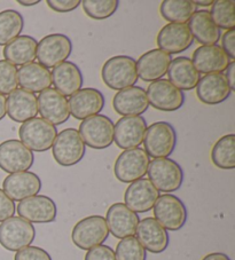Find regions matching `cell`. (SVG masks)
<instances>
[{
    "mask_svg": "<svg viewBox=\"0 0 235 260\" xmlns=\"http://www.w3.org/2000/svg\"><path fill=\"white\" fill-rule=\"evenodd\" d=\"M101 78L105 85L114 91L134 86L139 79L135 60L128 55L110 57L102 66Z\"/></svg>",
    "mask_w": 235,
    "mask_h": 260,
    "instance_id": "obj_1",
    "label": "cell"
},
{
    "mask_svg": "<svg viewBox=\"0 0 235 260\" xmlns=\"http://www.w3.org/2000/svg\"><path fill=\"white\" fill-rule=\"evenodd\" d=\"M177 145V132L168 122H156L147 126L143 139L144 151L149 157L168 158Z\"/></svg>",
    "mask_w": 235,
    "mask_h": 260,
    "instance_id": "obj_2",
    "label": "cell"
},
{
    "mask_svg": "<svg viewBox=\"0 0 235 260\" xmlns=\"http://www.w3.org/2000/svg\"><path fill=\"white\" fill-rule=\"evenodd\" d=\"M147 174L159 191L165 194L177 191L184 182L183 168L171 158H155L148 165Z\"/></svg>",
    "mask_w": 235,
    "mask_h": 260,
    "instance_id": "obj_3",
    "label": "cell"
},
{
    "mask_svg": "<svg viewBox=\"0 0 235 260\" xmlns=\"http://www.w3.org/2000/svg\"><path fill=\"white\" fill-rule=\"evenodd\" d=\"M86 146L76 128H66L57 133L52 146V154L61 167H72L84 158Z\"/></svg>",
    "mask_w": 235,
    "mask_h": 260,
    "instance_id": "obj_4",
    "label": "cell"
},
{
    "mask_svg": "<svg viewBox=\"0 0 235 260\" xmlns=\"http://www.w3.org/2000/svg\"><path fill=\"white\" fill-rule=\"evenodd\" d=\"M19 136L20 141L31 151L44 152L52 148L57 129L42 117H35L21 125Z\"/></svg>",
    "mask_w": 235,
    "mask_h": 260,
    "instance_id": "obj_5",
    "label": "cell"
},
{
    "mask_svg": "<svg viewBox=\"0 0 235 260\" xmlns=\"http://www.w3.org/2000/svg\"><path fill=\"white\" fill-rule=\"evenodd\" d=\"M108 236L107 221L102 216H90L76 223L71 232V240L77 248L89 251L103 244Z\"/></svg>",
    "mask_w": 235,
    "mask_h": 260,
    "instance_id": "obj_6",
    "label": "cell"
},
{
    "mask_svg": "<svg viewBox=\"0 0 235 260\" xmlns=\"http://www.w3.org/2000/svg\"><path fill=\"white\" fill-rule=\"evenodd\" d=\"M35 239V226L23 218L12 217L0 222V245L4 249L17 252L30 246Z\"/></svg>",
    "mask_w": 235,
    "mask_h": 260,
    "instance_id": "obj_7",
    "label": "cell"
},
{
    "mask_svg": "<svg viewBox=\"0 0 235 260\" xmlns=\"http://www.w3.org/2000/svg\"><path fill=\"white\" fill-rule=\"evenodd\" d=\"M115 124L106 115H94L82 120L79 134L85 146L102 150L114 143Z\"/></svg>",
    "mask_w": 235,
    "mask_h": 260,
    "instance_id": "obj_8",
    "label": "cell"
},
{
    "mask_svg": "<svg viewBox=\"0 0 235 260\" xmlns=\"http://www.w3.org/2000/svg\"><path fill=\"white\" fill-rule=\"evenodd\" d=\"M154 219L166 231L177 232L187 221V209L184 202L172 194L160 195L153 208Z\"/></svg>",
    "mask_w": 235,
    "mask_h": 260,
    "instance_id": "obj_9",
    "label": "cell"
},
{
    "mask_svg": "<svg viewBox=\"0 0 235 260\" xmlns=\"http://www.w3.org/2000/svg\"><path fill=\"white\" fill-rule=\"evenodd\" d=\"M149 163L151 157L142 148L124 150L115 162V177L123 183H132L146 176Z\"/></svg>",
    "mask_w": 235,
    "mask_h": 260,
    "instance_id": "obj_10",
    "label": "cell"
},
{
    "mask_svg": "<svg viewBox=\"0 0 235 260\" xmlns=\"http://www.w3.org/2000/svg\"><path fill=\"white\" fill-rule=\"evenodd\" d=\"M72 52V42L63 34H51L45 36L37 46L38 63L45 68H55L68 60Z\"/></svg>",
    "mask_w": 235,
    "mask_h": 260,
    "instance_id": "obj_11",
    "label": "cell"
},
{
    "mask_svg": "<svg viewBox=\"0 0 235 260\" xmlns=\"http://www.w3.org/2000/svg\"><path fill=\"white\" fill-rule=\"evenodd\" d=\"M35 163L34 152L20 140L10 139L0 143V169L7 173L29 171Z\"/></svg>",
    "mask_w": 235,
    "mask_h": 260,
    "instance_id": "obj_12",
    "label": "cell"
},
{
    "mask_svg": "<svg viewBox=\"0 0 235 260\" xmlns=\"http://www.w3.org/2000/svg\"><path fill=\"white\" fill-rule=\"evenodd\" d=\"M148 103L153 108L166 113L179 110L185 103V94L169 79H159L147 87Z\"/></svg>",
    "mask_w": 235,
    "mask_h": 260,
    "instance_id": "obj_13",
    "label": "cell"
},
{
    "mask_svg": "<svg viewBox=\"0 0 235 260\" xmlns=\"http://www.w3.org/2000/svg\"><path fill=\"white\" fill-rule=\"evenodd\" d=\"M19 217L34 223H51L55 221L57 208L55 202L46 195H36L21 201L16 206Z\"/></svg>",
    "mask_w": 235,
    "mask_h": 260,
    "instance_id": "obj_14",
    "label": "cell"
},
{
    "mask_svg": "<svg viewBox=\"0 0 235 260\" xmlns=\"http://www.w3.org/2000/svg\"><path fill=\"white\" fill-rule=\"evenodd\" d=\"M147 123L142 116H124L117 120L114 128V142L121 149L138 148L143 142Z\"/></svg>",
    "mask_w": 235,
    "mask_h": 260,
    "instance_id": "obj_15",
    "label": "cell"
},
{
    "mask_svg": "<svg viewBox=\"0 0 235 260\" xmlns=\"http://www.w3.org/2000/svg\"><path fill=\"white\" fill-rule=\"evenodd\" d=\"M38 113L54 126L65 124L70 117L68 99L55 88H47L37 96Z\"/></svg>",
    "mask_w": 235,
    "mask_h": 260,
    "instance_id": "obj_16",
    "label": "cell"
},
{
    "mask_svg": "<svg viewBox=\"0 0 235 260\" xmlns=\"http://www.w3.org/2000/svg\"><path fill=\"white\" fill-rule=\"evenodd\" d=\"M159 197L160 191L149 179L141 178L126 188L124 204L135 213H146L154 208Z\"/></svg>",
    "mask_w": 235,
    "mask_h": 260,
    "instance_id": "obj_17",
    "label": "cell"
},
{
    "mask_svg": "<svg viewBox=\"0 0 235 260\" xmlns=\"http://www.w3.org/2000/svg\"><path fill=\"white\" fill-rule=\"evenodd\" d=\"M105 219L109 234L120 240L133 236L140 221L138 213L130 210L124 203H114L110 205Z\"/></svg>",
    "mask_w": 235,
    "mask_h": 260,
    "instance_id": "obj_18",
    "label": "cell"
},
{
    "mask_svg": "<svg viewBox=\"0 0 235 260\" xmlns=\"http://www.w3.org/2000/svg\"><path fill=\"white\" fill-rule=\"evenodd\" d=\"M156 43L169 55L179 54L192 46L194 38L186 23H169L160 30Z\"/></svg>",
    "mask_w": 235,
    "mask_h": 260,
    "instance_id": "obj_19",
    "label": "cell"
},
{
    "mask_svg": "<svg viewBox=\"0 0 235 260\" xmlns=\"http://www.w3.org/2000/svg\"><path fill=\"white\" fill-rule=\"evenodd\" d=\"M69 110L74 118L84 120L91 116L99 115L105 107V95L98 88H80L70 96Z\"/></svg>",
    "mask_w": 235,
    "mask_h": 260,
    "instance_id": "obj_20",
    "label": "cell"
},
{
    "mask_svg": "<svg viewBox=\"0 0 235 260\" xmlns=\"http://www.w3.org/2000/svg\"><path fill=\"white\" fill-rule=\"evenodd\" d=\"M42 189V180L30 171L12 173L3 181V190L13 201L21 202L38 195Z\"/></svg>",
    "mask_w": 235,
    "mask_h": 260,
    "instance_id": "obj_21",
    "label": "cell"
},
{
    "mask_svg": "<svg viewBox=\"0 0 235 260\" xmlns=\"http://www.w3.org/2000/svg\"><path fill=\"white\" fill-rule=\"evenodd\" d=\"M135 234L144 250L155 254L164 252L170 243L168 231L152 217L139 221Z\"/></svg>",
    "mask_w": 235,
    "mask_h": 260,
    "instance_id": "obj_22",
    "label": "cell"
},
{
    "mask_svg": "<svg viewBox=\"0 0 235 260\" xmlns=\"http://www.w3.org/2000/svg\"><path fill=\"white\" fill-rule=\"evenodd\" d=\"M192 62L200 74H223L230 63L228 55L218 45L200 46L193 52Z\"/></svg>",
    "mask_w": 235,
    "mask_h": 260,
    "instance_id": "obj_23",
    "label": "cell"
},
{
    "mask_svg": "<svg viewBox=\"0 0 235 260\" xmlns=\"http://www.w3.org/2000/svg\"><path fill=\"white\" fill-rule=\"evenodd\" d=\"M171 55L159 48L151 49L139 57L137 63L138 77L143 82H156L168 74Z\"/></svg>",
    "mask_w": 235,
    "mask_h": 260,
    "instance_id": "obj_24",
    "label": "cell"
},
{
    "mask_svg": "<svg viewBox=\"0 0 235 260\" xmlns=\"http://www.w3.org/2000/svg\"><path fill=\"white\" fill-rule=\"evenodd\" d=\"M195 88L198 100L208 106L225 102L232 93L224 74L205 75L198 80Z\"/></svg>",
    "mask_w": 235,
    "mask_h": 260,
    "instance_id": "obj_25",
    "label": "cell"
},
{
    "mask_svg": "<svg viewBox=\"0 0 235 260\" xmlns=\"http://www.w3.org/2000/svg\"><path fill=\"white\" fill-rule=\"evenodd\" d=\"M7 115L16 123H25L38 114V101L36 94L23 88H16L6 100Z\"/></svg>",
    "mask_w": 235,
    "mask_h": 260,
    "instance_id": "obj_26",
    "label": "cell"
},
{
    "mask_svg": "<svg viewBox=\"0 0 235 260\" xmlns=\"http://www.w3.org/2000/svg\"><path fill=\"white\" fill-rule=\"evenodd\" d=\"M112 107L121 116H140L149 108L146 91L140 86H131L115 94Z\"/></svg>",
    "mask_w": 235,
    "mask_h": 260,
    "instance_id": "obj_27",
    "label": "cell"
},
{
    "mask_svg": "<svg viewBox=\"0 0 235 260\" xmlns=\"http://www.w3.org/2000/svg\"><path fill=\"white\" fill-rule=\"evenodd\" d=\"M51 74L54 88L66 98L74 95L84 84L82 71L78 66L71 61H66L56 66Z\"/></svg>",
    "mask_w": 235,
    "mask_h": 260,
    "instance_id": "obj_28",
    "label": "cell"
},
{
    "mask_svg": "<svg viewBox=\"0 0 235 260\" xmlns=\"http://www.w3.org/2000/svg\"><path fill=\"white\" fill-rule=\"evenodd\" d=\"M38 42L28 35H22L4 47L5 60L16 66H26L37 59Z\"/></svg>",
    "mask_w": 235,
    "mask_h": 260,
    "instance_id": "obj_29",
    "label": "cell"
},
{
    "mask_svg": "<svg viewBox=\"0 0 235 260\" xmlns=\"http://www.w3.org/2000/svg\"><path fill=\"white\" fill-rule=\"evenodd\" d=\"M169 80L180 91H192L196 87L201 74L194 67L192 60L186 56L175 57L169 66Z\"/></svg>",
    "mask_w": 235,
    "mask_h": 260,
    "instance_id": "obj_30",
    "label": "cell"
},
{
    "mask_svg": "<svg viewBox=\"0 0 235 260\" xmlns=\"http://www.w3.org/2000/svg\"><path fill=\"white\" fill-rule=\"evenodd\" d=\"M193 38H195L202 46L216 45L220 39V29L212 21L209 11H196L189 19L187 24Z\"/></svg>",
    "mask_w": 235,
    "mask_h": 260,
    "instance_id": "obj_31",
    "label": "cell"
},
{
    "mask_svg": "<svg viewBox=\"0 0 235 260\" xmlns=\"http://www.w3.org/2000/svg\"><path fill=\"white\" fill-rule=\"evenodd\" d=\"M19 85L31 93H42L51 87L52 74L38 62H33L19 69Z\"/></svg>",
    "mask_w": 235,
    "mask_h": 260,
    "instance_id": "obj_32",
    "label": "cell"
},
{
    "mask_svg": "<svg viewBox=\"0 0 235 260\" xmlns=\"http://www.w3.org/2000/svg\"><path fill=\"white\" fill-rule=\"evenodd\" d=\"M196 8L193 0H164L160 6V13L170 23H186Z\"/></svg>",
    "mask_w": 235,
    "mask_h": 260,
    "instance_id": "obj_33",
    "label": "cell"
},
{
    "mask_svg": "<svg viewBox=\"0 0 235 260\" xmlns=\"http://www.w3.org/2000/svg\"><path fill=\"white\" fill-rule=\"evenodd\" d=\"M211 160L215 167L221 170L235 168V136L226 134L217 141L211 149Z\"/></svg>",
    "mask_w": 235,
    "mask_h": 260,
    "instance_id": "obj_34",
    "label": "cell"
},
{
    "mask_svg": "<svg viewBox=\"0 0 235 260\" xmlns=\"http://www.w3.org/2000/svg\"><path fill=\"white\" fill-rule=\"evenodd\" d=\"M24 28V19L20 12L6 10L0 12V46H6L20 36Z\"/></svg>",
    "mask_w": 235,
    "mask_h": 260,
    "instance_id": "obj_35",
    "label": "cell"
},
{
    "mask_svg": "<svg viewBox=\"0 0 235 260\" xmlns=\"http://www.w3.org/2000/svg\"><path fill=\"white\" fill-rule=\"evenodd\" d=\"M235 3L232 0H217L214 2L209 12L212 21L219 29L226 31L235 28Z\"/></svg>",
    "mask_w": 235,
    "mask_h": 260,
    "instance_id": "obj_36",
    "label": "cell"
},
{
    "mask_svg": "<svg viewBox=\"0 0 235 260\" xmlns=\"http://www.w3.org/2000/svg\"><path fill=\"white\" fill-rule=\"evenodd\" d=\"M80 5L89 17L100 21L114 15L119 10L120 3L117 0H84Z\"/></svg>",
    "mask_w": 235,
    "mask_h": 260,
    "instance_id": "obj_37",
    "label": "cell"
},
{
    "mask_svg": "<svg viewBox=\"0 0 235 260\" xmlns=\"http://www.w3.org/2000/svg\"><path fill=\"white\" fill-rule=\"evenodd\" d=\"M115 255L117 260H146L147 251L140 244L137 237L130 236L119 242Z\"/></svg>",
    "mask_w": 235,
    "mask_h": 260,
    "instance_id": "obj_38",
    "label": "cell"
},
{
    "mask_svg": "<svg viewBox=\"0 0 235 260\" xmlns=\"http://www.w3.org/2000/svg\"><path fill=\"white\" fill-rule=\"evenodd\" d=\"M19 69L6 60H0V94L6 95L19 86Z\"/></svg>",
    "mask_w": 235,
    "mask_h": 260,
    "instance_id": "obj_39",
    "label": "cell"
},
{
    "mask_svg": "<svg viewBox=\"0 0 235 260\" xmlns=\"http://www.w3.org/2000/svg\"><path fill=\"white\" fill-rule=\"evenodd\" d=\"M14 260H53L46 250L39 246H26L17 251Z\"/></svg>",
    "mask_w": 235,
    "mask_h": 260,
    "instance_id": "obj_40",
    "label": "cell"
},
{
    "mask_svg": "<svg viewBox=\"0 0 235 260\" xmlns=\"http://www.w3.org/2000/svg\"><path fill=\"white\" fill-rule=\"evenodd\" d=\"M84 260H117L115 251L110 246L101 244L89 250Z\"/></svg>",
    "mask_w": 235,
    "mask_h": 260,
    "instance_id": "obj_41",
    "label": "cell"
},
{
    "mask_svg": "<svg viewBox=\"0 0 235 260\" xmlns=\"http://www.w3.org/2000/svg\"><path fill=\"white\" fill-rule=\"evenodd\" d=\"M15 210L14 201L11 200L3 189H0V222L14 217Z\"/></svg>",
    "mask_w": 235,
    "mask_h": 260,
    "instance_id": "obj_42",
    "label": "cell"
},
{
    "mask_svg": "<svg viewBox=\"0 0 235 260\" xmlns=\"http://www.w3.org/2000/svg\"><path fill=\"white\" fill-rule=\"evenodd\" d=\"M82 2L80 0H47V5L51 10L57 13H69L75 11Z\"/></svg>",
    "mask_w": 235,
    "mask_h": 260,
    "instance_id": "obj_43",
    "label": "cell"
},
{
    "mask_svg": "<svg viewBox=\"0 0 235 260\" xmlns=\"http://www.w3.org/2000/svg\"><path fill=\"white\" fill-rule=\"evenodd\" d=\"M221 48L230 61L235 60V30H228L221 37Z\"/></svg>",
    "mask_w": 235,
    "mask_h": 260,
    "instance_id": "obj_44",
    "label": "cell"
},
{
    "mask_svg": "<svg viewBox=\"0 0 235 260\" xmlns=\"http://www.w3.org/2000/svg\"><path fill=\"white\" fill-rule=\"evenodd\" d=\"M226 79H227V83L232 91L235 89V61H230L229 66L226 69Z\"/></svg>",
    "mask_w": 235,
    "mask_h": 260,
    "instance_id": "obj_45",
    "label": "cell"
},
{
    "mask_svg": "<svg viewBox=\"0 0 235 260\" xmlns=\"http://www.w3.org/2000/svg\"><path fill=\"white\" fill-rule=\"evenodd\" d=\"M202 260H230V258L227 254L223 252H212L204 255Z\"/></svg>",
    "mask_w": 235,
    "mask_h": 260,
    "instance_id": "obj_46",
    "label": "cell"
},
{
    "mask_svg": "<svg viewBox=\"0 0 235 260\" xmlns=\"http://www.w3.org/2000/svg\"><path fill=\"white\" fill-rule=\"evenodd\" d=\"M7 114V106H6V98L3 94H0V120L5 118Z\"/></svg>",
    "mask_w": 235,
    "mask_h": 260,
    "instance_id": "obj_47",
    "label": "cell"
},
{
    "mask_svg": "<svg viewBox=\"0 0 235 260\" xmlns=\"http://www.w3.org/2000/svg\"><path fill=\"white\" fill-rule=\"evenodd\" d=\"M17 3H19L20 5H22V6L31 7V6L37 5V4H39L40 2H39V0H19V2H17Z\"/></svg>",
    "mask_w": 235,
    "mask_h": 260,
    "instance_id": "obj_48",
    "label": "cell"
},
{
    "mask_svg": "<svg viewBox=\"0 0 235 260\" xmlns=\"http://www.w3.org/2000/svg\"><path fill=\"white\" fill-rule=\"evenodd\" d=\"M195 3L196 6H202V7H208V6H212V4H214V2L212 0H204V2H194Z\"/></svg>",
    "mask_w": 235,
    "mask_h": 260,
    "instance_id": "obj_49",
    "label": "cell"
}]
</instances>
